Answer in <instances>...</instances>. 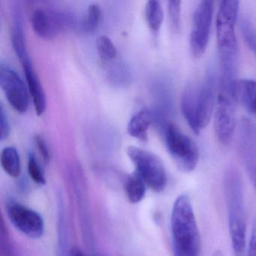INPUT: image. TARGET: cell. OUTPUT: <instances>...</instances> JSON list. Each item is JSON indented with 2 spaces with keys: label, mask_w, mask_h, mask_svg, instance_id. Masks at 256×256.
Masks as SVG:
<instances>
[{
  "label": "cell",
  "mask_w": 256,
  "mask_h": 256,
  "mask_svg": "<svg viewBox=\"0 0 256 256\" xmlns=\"http://www.w3.org/2000/svg\"><path fill=\"white\" fill-rule=\"evenodd\" d=\"M31 22L36 34L46 40L55 38L70 26V20L65 14L46 8L36 10Z\"/></svg>",
  "instance_id": "obj_10"
},
{
  "label": "cell",
  "mask_w": 256,
  "mask_h": 256,
  "mask_svg": "<svg viewBox=\"0 0 256 256\" xmlns=\"http://www.w3.org/2000/svg\"><path fill=\"white\" fill-rule=\"evenodd\" d=\"M198 86L188 85L182 91L181 96V110L191 130L196 134H199L200 130L198 125L197 95Z\"/></svg>",
  "instance_id": "obj_14"
},
{
  "label": "cell",
  "mask_w": 256,
  "mask_h": 256,
  "mask_svg": "<svg viewBox=\"0 0 256 256\" xmlns=\"http://www.w3.org/2000/svg\"><path fill=\"white\" fill-rule=\"evenodd\" d=\"M6 212L12 224L28 238L38 239L44 234V220L36 211L11 200L7 203Z\"/></svg>",
  "instance_id": "obj_8"
},
{
  "label": "cell",
  "mask_w": 256,
  "mask_h": 256,
  "mask_svg": "<svg viewBox=\"0 0 256 256\" xmlns=\"http://www.w3.org/2000/svg\"><path fill=\"white\" fill-rule=\"evenodd\" d=\"M236 85L220 84L214 130L218 140L228 145L236 127Z\"/></svg>",
  "instance_id": "obj_4"
},
{
  "label": "cell",
  "mask_w": 256,
  "mask_h": 256,
  "mask_svg": "<svg viewBox=\"0 0 256 256\" xmlns=\"http://www.w3.org/2000/svg\"><path fill=\"white\" fill-rule=\"evenodd\" d=\"M212 256H223V253L222 252V251H220V250H217V251H216L215 252H214V254H212Z\"/></svg>",
  "instance_id": "obj_32"
},
{
  "label": "cell",
  "mask_w": 256,
  "mask_h": 256,
  "mask_svg": "<svg viewBox=\"0 0 256 256\" xmlns=\"http://www.w3.org/2000/svg\"><path fill=\"white\" fill-rule=\"evenodd\" d=\"M146 185L137 173L134 172L126 179L125 191L128 200L132 204L142 202L146 194Z\"/></svg>",
  "instance_id": "obj_20"
},
{
  "label": "cell",
  "mask_w": 256,
  "mask_h": 256,
  "mask_svg": "<svg viewBox=\"0 0 256 256\" xmlns=\"http://www.w3.org/2000/svg\"><path fill=\"white\" fill-rule=\"evenodd\" d=\"M101 14V10L97 4L89 6L82 24L84 30L86 32H94L100 24Z\"/></svg>",
  "instance_id": "obj_24"
},
{
  "label": "cell",
  "mask_w": 256,
  "mask_h": 256,
  "mask_svg": "<svg viewBox=\"0 0 256 256\" xmlns=\"http://www.w3.org/2000/svg\"><path fill=\"white\" fill-rule=\"evenodd\" d=\"M12 42L13 49L20 62L29 56L26 50V40L24 32L23 18L19 8H14L12 12Z\"/></svg>",
  "instance_id": "obj_16"
},
{
  "label": "cell",
  "mask_w": 256,
  "mask_h": 256,
  "mask_svg": "<svg viewBox=\"0 0 256 256\" xmlns=\"http://www.w3.org/2000/svg\"><path fill=\"white\" fill-rule=\"evenodd\" d=\"M248 256H256V216L253 221L250 244H248Z\"/></svg>",
  "instance_id": "obj_30"
},
{
  "label": "cell",
  "mask_w": 256,
  "mask_h": 256,
  "mask_svg": "<svg viewBox=\"0 0 256 256\" xmlns=\"http://www.w3.org/2000/svg\"><path fill=\"white\" fill-rule=\"evenodd\" d=\"M1 164L6 173L12 178H18L22 172L20 155L16 148L8 146L1 152Z\"/></svg>",
  "instance_id": "obj_19"
},
{
  "label": "cell",
  "mask_w": 256,
  "mask_h": 256,
  "mask_svg": "<svg viewBox=\"0 0 256 256\" xmlns=\"http://www.w3.org/2000/svg\"><path fill=\"white\" fill-rule=\"evenodd\" d=\"M240 29L246 43L256 56V28L250 20L242 18Z\"/></svg>",
  "instance_id": "obj_26"
},
{
  "label": "cell",
  "mask_w": 256,
  "mask_h": 256,
  "mask_svg": "<svg viewBox=\"0 0 256 256\" xmlns=\"http://www.w3.org/2000/svg\"><path fill=\"white\" fill-rule=\"evenodd\" d=\"M28 168L30 176L36 184L40 185L46 184L44 172L34 152H30L28 156Z\"/></svg>",
  "instance_id": "obj_25"
},
{
  "label": "cell",
  "mask_w": 256,
  "mask_h": 256,
  "mask_svg": "<svg viewBox=\"0 0 256 256\" xmlns=\"http://www.w3.org/2000/svg\"><path fill=\"white\" fill-rule=\"evenodd\" d=\"M239 149L247 173L256 190V124L250 120L241 121Z\"/></svg>",
  "instance_id": "obj_11"
},
{
  "label": "cell",
  "mask_w": 256,
  "mask_h": 256,
  "mask_svg": "<svg viewBox=\"0 0 256 256\" xmlns=\"http://www.w3.org/2000/svg\"><path fill=\"white\" fill-rule=\"evenodd\" d=\"M110 82L118 86H126L130 82L131 73L126 66L122 64H112L108 71Z\"/></svg>",
  "instance_id": "obj_22"
},
{
  "label": "cell",
  "mask_w": 256,
  "mask_h": 256,
  "mask_svg": "<svg viewBox=\"0 0 256 256\" xmlns=\"http://www.w3.org/2000/svg\"><path fill=\"white\" fill-rule=\"evenodd\" d=\"M145 18L150 29L157 34L162 24L164 13L161 4L156 0L148 1L145 7Z\"/></svg>",
  "instance_id": "obj_21"
},
{
  "label": "cell",
  "mask_w": 256,
  "mask_h": 256,
  "mask_svg": "<svg viewBox=\"0 0 256 256\" xmlns=\"http://www.w3.org/2000/svg\"><path fill=\"white\" fill-rule=\"evenodd\" d=\"M68 232L65 204L62 194H58V244L56 256H70Z\"/></svg>",
  "instance_id": "obj_15"
},
{
  "label": "cell",
  "mask_w": 256,
  "mask_h": 256,
  "mask_svg": "<svg viewBox=\"0 0 256 256\" xmlns=\"http://www.w3.org/2000/svg\"><path fill=\"white\" fill-rule=\"evenodd\" d=\"M214 6L212 1H202L193 14L190 48L194 58H200L206 50L210 34Z\"/></svg>",
  "instance_id": "obj_7"
},
{
  "label": "cell",
  "mask_w": 256,
  "mask_h": 256,
  "mask_svg": "<svg viewBox=\"0 0 256 256\" xmlns=\"http://www.w3.org/2000/svg\"><path fill=\"white\" fill-rule=\"evenodd\" d=\"M215 106V78L211 73L206 76L197 95V120L200 130L209 124Z\"/></svg>",
  "instance_id": "obj_12"
},
{
  "label": "cell",
  "mask_w": 256,
  "mask_h": 256,
  "mask_svg": "<svg viewBox=\"0 0 256 256\" xmlns=\"http://www.w3.org/2000/svg\"><path fill=\"white\" fill-rule=\"evenodd\" d=\"M126 152L136 167V173L144 181L146 186L156 192H162L167 186L168 176L160 158L152 152L134 146H128Z\"/></svg>",
  "instance_id": "obj_3"
},
{
  "label": "cell",
  "mask_w": 256,
  "mask_h": 256,
  "mask_svg": "<svg viewBox=\"0 0 256 256\" xmlns=\"http://www.w3.org/2000/svg\"><path fill=\"white\" fill-rule=\"evenodd\" d=\"M70 256H85L83 252L78 248V247H74V248H72L70 250Z\"/></svg>",
  "instance_id": "obj_31"
},
{
  "label": "cell",
  "mask_w": 256,
  "mask_h": 256,
  "mask_svg": "<svg viewBox=\"0 0 256 256\" xmlns=\"http://www.w3.org/2000/svg\"><path fill=\"white\" fill-rule=\"evenodd\" d=\"M152 121V114L146 109L140 110L132 118L127 127L130 136L142 140L148 139V131Z\"/></svg>",
  "instance_id": "obj_18"
},
{
  "label": "cell",
  "mask_w": 256,
  "mask_h": 256,
  "mask_svg": "<svg viewBox=\"0 0 256 256\" xmlns=\"http://www.w3.org/2000/svg\"><path fill=\"white\" fill-rule=\"evenodd\" d=\"M224 191L234 252L236 256H242L246 247V221L242 178L236 168H229L226 172Z\"/></svg>",
  "instance_id": "obj_2"
},
{
  "label": "cell",
  "mask_w": 256,
  "mask_h": 256,
  "mask_svg": "<svg viewBox=\"0 0 256 256\" xmlns=\"http://www.w3.org/2000/svg\"><path fill=\"white\" fill-rule=\"evenodd\" d=\"M236 100L240 102L242 106L250 113L256 114V82L250 79H244L236 82Z\"/></svg>",
  "instance_id": "obj_17"
},
{
  "label": "cell",
  "mask_w": 256,
  "mask_h": 256,
  "mask_svg": "<svg viewBox=\"0 0 256 256\" xmlns=\"http://www.w3.org/2000/svg\"><path fill=\"white\" fill-rule=\"evenodd\" d=\"M10 134V124L4 106L0 107V139L1 140L8 138Z\"/></svg>",
  "instance_id": "obj_28"
},
{
  "label": "cell",
  "mask_w": 256,
  "mask_h": 256,
  "mask_svg": "<svg viewBox=\"0 0 256 256\" xmlns=\"http://www.w3.org/2000/svg\"><path fill=\"white\" fill-rule=\"evenodd\" d=\"M168 8L172 29L174 31L178 30L180 24V1H168Z\"/></svg>",
  "instance_id": "obj_27"
},
{
  "label": "cell",
  "mask_w": 256,
  "mask_h": 256,
  "mask_svg": "<svg viewBox=\"0 0 256 256\" xmlns=\"http://www.w3.org/2000/svg\"><path fill=\"white\" fill-rule=\"evenodd\" d=\"M35 142L36 144L40 155L42 156L46 162H48L50 161V150L48 148L47 144L46 143L43 138L40 136V134H36L35 136Z\"/></svg>",
  "instance_id": "obj_29"
},
{
  "label": "cell",
  "mask_w": 256,
  "mask_h": 256,
  "mask_svg": "<svg viewBox=\"0 0 256 256\" xmlns=\"http://www.w3.org/2000/svg\"><path fill=\"white\" fill-rule=\"evenodd\" d=\"M0 86L10 106L19 113L29 108L30 96L28 88L20 76L7 64L0 66Z\"/></svg>",
  "instance_id": "obj_9"
},
{
  "label": "cell",
  "mask_w": 256,
  "mask_h": 256,
  "mask_svg": "<svg viewBox=\"0 0 256 256\" xmlns=\"http://www.w3.org/2000/svg\"><path fill=\"white\" fill-rule=\"evenodd\" d=\"M239 2L224 0L220 2L216 18V36L220 54H238L234 26L238 19Z\"/></svg>",
  "instance_id": "obj_6"
},
{
  "label": "cell",
  "mask_w": 256,
  "mask_h": 256,
  "mask_svg": "<svg viewBox=\"0 0 256 256\" xmlns=\"http://www.w3.org/2000/svg\"><path fill=\"white\" fill-rule=\"evenodd\" d=\"M22 64L25 76H26L28 89L34 102L36 112L38 116H41L44 113L47 107L46 92L38 79V76L34 70L30 56L22 61Z\"/></svg>",
  "instance_id": "obj_13"
},
{
  "label": "cell",
  "mask_w": 256,
  "mask_h": 256,
  "mask_svg": "<svg viewBox=\"0 0 256 256\" xmlns=\"http://www.w3.org/2000/svg\"><path fill=\"white\" fill-rule=\"evenodd\" d=\"M96 49L100 59L104 62H110L114 60L118 53L114 44L106 36H102L97 40Z\"/></svg>",
  "instance_id": "obj_23"
},
{
  "label": "cell",
  "mask_w": 256,
  "mask_h": 256,
  "mask_svg": "<svg viewBox=\"0 0 256 256\" xmlns=\"http://www.w3.org/2000/svg\"><path fill=\"white\" fill-rule=\"evenodd\" d=\"M170 226L174 256H200V233L191 200L186 194H181L175 200Z\"/></svg>",
  "instance_id": "obj_1"
},
{
  "label": "cell",
  "mask_w": 256,
  "mask_h": 256,
  "mask_svg": "<svg viewBox=\"0 0 256 256\" xmlns=\"http://www.w3.org/2000/svg\"><path fill=\"white\" fill-rule=\"evenodd\" d=\"M166 148L180 170L192 172L199 158L198 148L192 139L176 126L168 124L164 130Z\"/></svg>",
  "instance_id": "obj_5"
}]
</instances>
